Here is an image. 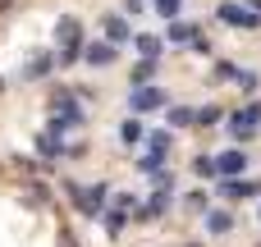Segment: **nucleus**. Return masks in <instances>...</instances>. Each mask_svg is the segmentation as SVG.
I'll list each match as a JSON object with an SVG mask.
<instances>
[{
  "label": "nucleus",
  "instance_id": "nucleus-5",
  "mask_svg": "<svg viewBox=\"0 0 261 247\" xmlns=\"http://www.w3.org/2000/svg\"><path fill=\"white\" fill-rule=\"evenodd\" d=\"M133 105H138V110H151V105H165V96H161L156 87H151V92L142 87V92H133Z\"/></svg>",
  "mask_w": 261,
  "mask_h": 247
},
{
  "label": "nucleus",
  "instance_id": "nucleus-13",
  "mask_svg": "<svg viewBox=\"0 0 261 247\" xmlns=\"http://www.w3.org/2000/svg\"><path fill=\"white\" fill-rule=\"evenodd\" d=\"M174 5H179V0H161V14H174Z\"/></svg>",
  "mask_w": 261,
  "mask_h": 247
},
{
  "label": "nucleus",
  "instance_id": "nucleus-4",
  "mask_svg": "<svg viewBox=\"0 0 261 247\" xmlns=\"http://www.w3.org/2000/svg\"><path fill=\"white\" fill-rule=\"evenodd\" d=\"M106 37H110V41H128L133 32H128V23H124V18H115V14H110V18H106Z\"/></svg>",
  "mask_w": 261,
  "mask_h": 247
},
{
  "label": "nucleus",
  "instance_id": "nucleus-8",
  "mask_svg": "<svg viewBox=\"0 0 261 247\" xmlns=\"http://www.w3.org/2000/svg\"><path fill=\"white\" fill-rule=\"evenodd\" d=\"M206 225H211V234H229V225H234V220H229L225 211H216V215H211Z\"/></svg>",
  "mask_w": 261,
  "mask_h": 247
},
{
  "label": "nucleus",
  "instance_id": "nucleus-2",
  "mask_svg": "<svg viewBox=\"0 0 261 247\" xmlns=\"http://www.w3.org/2000/svg\"><path fill=\"white\" fill-rule=\"evenodd\" d=\"M220 18L234 23V28H257V23H261V18H252V14L243 9V5H220Z\"/></svg>",
  "mask_w": 261,
  "mask_h": 247
},
{
  "label": "nucleus",
  "instance_id": "nucleus-11",
  "mask_svg": "<svg viewBox=\"0 0 261 247\" xmlns=\"http://www.w3.org/2000/svg\"><path fill=\"white\" fill-rule=\"evenodd\" d=\"M188 37H193V32H188L184 23H170V41H188Z\"/></svg>",
  "mask_w": 261,
  "mask_h": 247
},
{
  "label": "nucleus",
  "instance_id": "nucleus-6",
  "mask_svg": "<svg viewBox=\"0 0 261 247\" xmlns=\"http://www.w3.org/2000/svg\"><path fill=\"white\" fill-rule=\"evenodd\" d=\"M239 170H243V156L239 151H225L220 156V174H239Z\"/></svg>",
  "mask_w": 261,
  "mask_h": 247
},
{
  "label": "nucleus",
  "instance_id": "nucleus-12",
  "mask_svg": "<svg viewBox=\"0 0 261 247\" xmlns=\"http://www.w3.org/2000/svg\"><path fill=\"white\" fill-rule=\"evenodd\" d=\"M197 119H202V128H206V124H216V119H220V110H216V105H206V110H197Z\"/></svg>",
  "mask_w": 261,
  "mask_h": 247
},
{
  "label": "nucleus",
  "instance_id": "nucleus-9",
  "mask_svg": "<svg viewBox=\"0 0 261 247\" xmlns=\"http://www.w3.org/2000/svg\"><path fill=\"white\" fill-rule=\"evenodd\" d=\"M138 50H142L147 60H156V50H161V41H156V37H138Z\"/></svg>",
  "mask_w": 261,
  "mask_h": 247
},
{
  "label": "nucleus",
  "instance_id": "nucleus-1",
  "mask_svg": "<svg viewBox=\"0 0 261 247\" xmlns=\"http://www.w3.org/2000/svg\"><path fill=\"white\" fill-rule=\"evenodd\" d=\"M60 41H64V55H60V60H73V55L83 50V32H78L73 18H60Z\"/></svg>",
  "mask_w": 261,
  "mask_h": 247
},
{
  "label": "nucleus",
  "instance_id": "nucleus-10",
  "mask_svg": "<svg viewBox=\"0 0 261 247\" xmlns=\"http://www.w3.org/2000/svg\"><path fill=\"white\" fill-rule=\"evenodd\" d=\"M193 119H197V115H193V110H184V105H174V110H170V124H193Z\"/></svg>",
  "mask_w": 261,
  "mask_h": 247
},
{
  "label": "nucleus",
  "instance_id": "nucleus-14",
  "mask_svg": "<svg viewBox=\"0 0 261 247\" xmlns=\"http://www.w3.org/2000/svg\"><path fill=\"white\" fill-rule=\"evenodd\" d=\"M9 5H14V0H0V14H5V9H9Z\"/></svg>",
  "mask_w": 261,
  "mask_h": 247
},
{
  "label": "nucleus",
  "instance_id": "nucleus-7",
  "mask_svg": "<svg viewBox=\"0 0 261 247\" xmlns=\"http://www.w3.org/2000/svg\"><path fill=\"white\" fill-rule=\"evenodd\" d=\"M87 60H92V64H110V41L92 46V50H87Z\"/></svg>",
  "mask_w": 261,
  "mask_h": 247
},
{
  "label": "nucleus",
  "instance_id": "nucleus-3",
  "mask_svg": "<svg viewBox=\"0 0 261 247\" xmlns=\"http://www.w3.org/2000/svg\"><path fill=\"white\" fill-rule=\"evenodd\" d=\"M73 202H78L87 215H96V211H101V188H92V193H78V188H73Z\"/></svg>",
  "mask_w": 261,
  "mask_h": 247
}]
</instances>
